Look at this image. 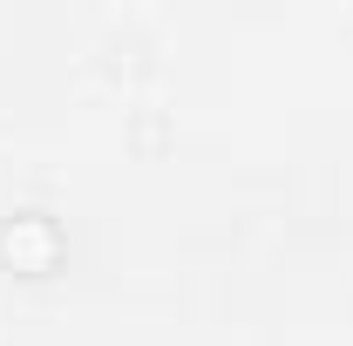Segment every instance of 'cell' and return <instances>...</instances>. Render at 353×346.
I'll return each mask as SVG.
<instances>
[{
	"label": "cell",
	"mask_w": 353,
	"mask_h": 346,
	"mask_svg": "<svg viewBox=\"0 0 353 346\" xmlns=\"http://www.w3.org/2000/svg\"><path fill=\"white\" fill-rule=\"evenodd\" d=\"M61 258H68V238H61V224L48 211L0 217V272H14V278H48V272H61Z\"/></svg>",
	"instance_id": "6da1fadb"
},
{
	"label": "cell",
	"mask_w": 353,
	"mask_h": 346,
	"mask_svg": "<svg viewBox=\"0 0 353 346\" xmlns=\"http://www.w3.org/2000/svg\"><path fill=\"white\" fill-rule=\"evenodd\" d=\"M130 143H136V150H163V109H136Z\"/></svg>",
	"instance_id": "7a4b0ae2"
}]
</instances>
